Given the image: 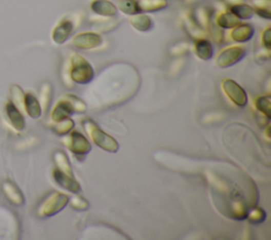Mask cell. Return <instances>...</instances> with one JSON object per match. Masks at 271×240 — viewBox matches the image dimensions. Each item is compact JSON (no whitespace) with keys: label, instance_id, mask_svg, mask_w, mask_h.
I'll return each mask as SVG.
<instances>
[{"label":"cell","instance_id":"9a60e30c","mask_svg":"<svg viewBox=\"0 0 271 240\" xmlns=\"http://www.w3.org/2000/svg\"><path fill=\"white\" fill-rule=\"evenodd\" d=\"M6 113L10 119L11 124L17 131H22L25 128V118L21 110L17 108L13 102H8L6 104Z\"/></svg>","mask_w":271,"mask_h":240},{"label":"cell","instance_id":"484cf974","mask_svg":"<svg viewBox=\"0 0 271 240\" xmlns=\"http://www.w3.org/2000/svg\"><path fill=\"white\" fill-rule=\"evenodd\" d=\"M51 97H52V86H51L49 83H44L42 85L40 99H38L43 112H46L48 110L51 103Z\"/></svg>","mask_w":271,"mask_h":240},{"label":"cell","instance_id":"d590c367","mask_svg":"<svg viewBox=\"0 0 271 240\" xmlns=\"http://www.w3.org/2000/svg\"><path fill=\"white\" fill-rule=\"evenodd\" d=\"M211 31V36H212V39H214L216 43H219V42H222L223 39V31L222 29H220L219 27L215 26L213 27V25L211 24L208 32Z\"/></svg>","mask_w":271,"mask_h":240},{"label":"cell","instance_id":"2e32d148","mask_svg":"<svg viewBox=\"0 0 271 240\" xmlns=\"http://www.w3.org/2000/svg\"><path fill=\"white\" fill-rule=\"evenodd\" d=\"M129 24L139 32H148L154 27V22L150 17L143 13H138L129 17Z\"/></svg>","mask_w":271,"mask_h":240},{"label":"cell","instance_id":"60d3db41","mask_svg":"<svg viewBox=\"0 0 271 240\" xmlns=\"http://www.w3.org/2000/svg\"><path fill=\"white\" fill-rule=\"evenodd\" d=\"M270 127H269V124H267V127H266V130H265V135H266V138L267 140L269 141L270 140Z\"/></svg>","mask_w":271,"mask_h":240},{"label":"cell","instance_id":"7402d4cb","mask_svg":"<svg viewBox=\"0 0 271 240\" xmlns=\"http://www.w3.org/2000/svg\"><path fill=\"white\" fill-rule=\"evenodd\" d=\"M53 160H54V163H55L57 169H60L61 171H63V173L67 174V175L74 177L71 164H70L69 160H68V156L66 155L65 151L55 150L53 153Z\"/></svg>","mask_w":271,"mask_h":240},{"label":"cell","instance_id":"8d00e7d4","mask_svg":"<svg viewBox=\"0 0 271 240\" xmlns=\"http://www.w3.org/2000/svg\"><path fill=\"white\" fill-rule=\"evenodd\" d=\"M184 64H185V58H183V57H180V58H178L177 61H175V62L172 64V66H171V73H172L173 75L179 73L180 69H181V68L184 66Z\"/></svg>","mask_w":271,"mask_h":240},{"label":"cell","instance_id":"e0dca14e","mask_svg":"<svg viewBox=\"0 0 271 240\" xmlns=\"http://www.w3.org/2000/svg\"><path fill=\"white\" fill-rule=\"evenodd\" d=\"M194 52L196 56L202 61L211 59L214 54L212 43L207 38L196 39L194 44Z\"/></svg>","mask_w":271,"mask_h":240},{"label":"cell","instance_id":"7c38bea8","mask_svg":"<svg viewBox=\"0 0 271 240\" xmlns=\"http://www.w3.org/2000/svg\"><path fill=\"white\" fill-rule=\"evenodd\" d=\"M91 11L105 18H112L118 14V8L109 0H92L90 3Z\"/></svg>","mask_w":271,"mask_h":240},{"label":"cell","instance_id":"1f68e13d","mask_svg":"<svg viewBox=\"0 0 271 240\" xmlns=\"http://www.w3.org/2000/svg\"><path fill=\"white\" fill-rule=\"evenodd\" d=\"M68 203L71 205L72 209L76 211H87L90 207L88 200L79 196V194H74L73 197L69 198V202Z\"/></svg>","mask_w":271,"mask_h":240},{"label":"cell","instance_id":"5b68a950","mask_svg":"<svg viewBox=\"0 0 271 240\" xmlns=\"http://www.w3.org/2000/svg\"><path fill=\"white\" fill-rule=\"evenodd\" d=\"M63 144L79 158H83L90 152L91 144L86 136L78 130H71L62 139Z\"/></svg>","mask_w":271,"mask_h":240},{"label":"cell","instance_id":"ffe728a7","mask_svg":"<svg viewBox=\"0 0 271 240\" xmlns=\"http://www.w3.org/2000/svg\"><path fill=\"white\" fill-rule=\"evenodd\" d=\"M215 23L220 29H232L240 24V19L230 11H223L217 15Z\"/></svg>","mask_w":271,"mask_h":240},{"label":"cell","instance_id":"e575fe53","mask_svg":"<svg viewBox=\"0 0 271 240\" xmlns=\"http://www.w3.org/2000/svg\"><path fill=\"white\" fill-rule=\"evenodd\" d=\"M271 29L270 27H267L263 32H262V45L264 47V49L270 51L271 48Z\"/></svg>","mask_w":271,"mask_h":240},{"label":"cell","instance_id":"cb8c5ba5","mask_svg":"<svg viewBox=\"0 0 271 240\" xmlns=\"http://www.w3.org/2000/svg\"><path fill=\"white\" fill-rule=\"evenodd\" d=\"M229 11L234 14L239 19H250L254 15L253 8L245 3L237 4L234 6H230Z\"/></svg>","mask_w":271,"mask_h":240},{"label":"cell","instance_id":"4fadbf2b","mask_svg":"<svg viewBox=\"0 0 271 240\" xmlns=\"http://www.w3.org/2000/svg\"><path fill=\"white\" fill-rule=\"evenodd\" d=\"M183 27L185 32L189 34L190 37L193 39H199V38H206L208 35V32L203 30L198 26V24L195 22L192 13H186L183 17Z\"/></svg>","mask_w":271,"mask_h":240},{"label":"cell","instance_id":"d4e9b609","mask_svg":"<svg viewBox=\"0 0 271 240\" xmlns=\"http://www.w3.org/2000/svg\"><path fill=\"white\" fill-rule=\"evenodd\" d=\"M50 128L56 134L65 135L67 133H69L74 128V121L70 117H67L59 122H52L50 124Z\"/></svg>","mask_w":271,"mask_h":240},{"label":"cell","instance_id":"d6a6232c","mask_svg":"<svg viewBox=\"0 0 271 240\" xmlns=\"http://www.w3.org/2000/svg\"><path fill=\"white\" fill-rule=\"evenodd\" d=\"M119 25L118 21H112V19H105V21H102L95 24L94 29L98 32H102V33H106L109 32L111 30H113L117 26Z\"/></svg>","mask_w":271,"mask_h":240},{"label":"cell","instance_id":"44dd1931","mask_svg":"<svg viewBox=\"0 0 271 240\" xmlns=\"http://www.w3.org/2000/svg\"><path fill=\"white\" fill-rule=\"evenodd\" d=\"M195 22L198 24L200 28L208 32L211 26V13L206 7H198L192 13Z\"/></svg>","mask_w":271,"mask_h":240},{"label":"cell","instance_id":"7a4b0ae2","mask_svg":"<svg viewBox=\"0 0 271 240\" xmlns=\"http://www.w3.org/2000/svg\"><path fill=\"white\" fill-rule=\"evenodd\" d=\"M69 74L71 81L80 85L89 84L94 78L93 67L79 53H73L69 58Z\"/></svg>","mask_w":271,"mask_h":240},{"label":"cell","instance_id":"30bf717a","mask_svg":"<svg viewBox=\"0 0 271 240\" xmlns=\"http://www.w3.org/2000/svg\"><path fill=\"white\" fill-rule=\"evenodd\" d=\"M52 175H53L54 181L61 187H63L64 190L68 191V192H70L72 194H79V193H81V190H82L81 185H80L79 181H76V179L74 177L63 173V171H61L57 168H54L53 169Z\"/></svg>","mask_w":271,"mask_h":240},{"label":"cell","instance_id":"83f0119b","mask_svg":"<svg viewBox=\"0 0 271 240\" xmlns=\"http://www.w3.org/2000/svg\"><path fill=\"white\" fill-rule=\"evenodd\" d=\"M246 219L250 222L251 225H260L266 220V213L263 209L258 208L254 205L248 209Z\"/></svg>","mask_w":271,"mask_h":240},{"label":"cell","instance_id":"f546056e","mask_svg":"<svg viewBox=\"0 0 271 240\" xmlns=\"http://www.w3.org/2000/svg\"><path fill=\"white\" fill-rule=\"evenodd\" d=\"M65 97L70 102V104H71L72 109H73V112L84 113V112L87 111L86 103H85L83 99H81L80 97H78L76 95L69 93V94H67Z\"/></svg>","mask_w":271,"mask_h":240},{"label":"cell","instance_id":"ac0fdd59","mask_svg":"<svg viewBox=\"0 0 271 240\" xmlns=\"http://www.w3.org/2000/svg\"><path fill=\"white\" fill-rule=\"evenodd\" d=\"M3 190L5 192L6 197L10 200L11 203L14 205H17V207H21L25 203V198L21 190L17 187L14 183L10 181H6L3 183Z\"/></svg>","mask_w":271,"mask_h":240},{"label":"cell","instance_id":"9c48e42d","mask_svg":"<svg viewBox=\"0 0 271 240\" xmlns=\"http://www.w3.org/2000/svg\"><path fill=\"white\" fill-rule=\"evenodd\" d=\"M75 29L74 22L70 17H64V18L55 26L52 32V39L57 45L65 44Z\"/></svg>","mask_w":271,"mask_h":240},{"label":"cell","instance_id":"74e56055","mask_svg":"<svg viewBox=\"0 0 271 240\" xmlns=\"http://www.w3.org/2000/svg\"><path fill=\"white\" fill-rule=\"evenodd\" d=\"M253 9H270V0H252Z\"/></svg>","mask_w":271,"mask_h":240},{"label":"cell","instance_id":"8fae6325","mask_svg":"<svg viewBox=\"0 0 271 240\" xmlns=\"http://www.w3.org/2000/svg\"><path fill=\"white\" fill-rule=\"evenodd\" d=\"M254 28L250 24H239L231 29L230 39L237 44L248 43L254 35Z\"/></svg>","mask_w":271,"mask_h":240},{"label":"cell","instance_id":"4316f807","mask_svg":"<svg viewBox=\"0 0 271 240\" xmlns=\"http://www.w3.org/2000/svg\"><path fill=\"white\" fill-rule=\"evenodd\" d=\"M117 8L123 14L129 16L141 13L138 6V0H119Z\"/></svg>","mask_w":271,"mask_h":240},{"label":"cell","instance_id":"d6986e66","mask_svg":"<svg viewBox=\"0 0 271 240\" xmlns=\"http://www.w3.org/2000/svg\"><path fill=\"white\" fill-rule=\"evenodd\" d=\"M24 109L32 118H38L43 113L40 101L37 99V97L35 95L31 92L25 93Z\"/></svg>","mask_w":271,"mask_h":240},{"label":"cell","instance_id":"f1b7e54d","mask_svg":"<svg viewBox=\"0 0 271 240\" xmlns=\"http://www.w3.org/2000/svg\"><path fill=\"white\" fill-rule=\"evenodd\" d=\"M254 104H256V108L262 115L270 119V116H271L270 95H262V96L257 97L256 101H254Z\"/></svg>","mask_w":271,"mask_h":240},{"label":"cell","instance_id":"ab89813d","mask_svg":"<svg viewBox=\"0 0 271 240\" xmlns=\"http://www.w3.org/2000/svg\"><path fill=\"white\" fill-rule=\"evenodd\" d=\"M224 3H226L229 6H234V5H237V4L244 3V0H224Z\"/></svg>","mask_w":271,"mask_h":240},{"label":"cell","instance_id":"ba28073f","mask_svg":"<svg viewBox=\"0 0 271 240\" xmlns=\"http://www.w3.org/2000/svg\"><path fill=\"white\" fill-rule=\"evenodd\" d=\"M103 44V37L96 32L79 33L72 38V45L80 50H93Z\"/></svg>","mask_w":271,"mask_h":240},{"label":"cell","instance_id":"836d02e7","mask_svg":"<svg viewBox=\"0 0 271 240\" xmlns=\"http://www.w3.org/2000/svg\"><path fill=\"white\" fill-rule=\"evenodd\" d=\"M188 51H189V44L181 42L169 49V53H171L173 56L179 57V56L184 55L185 53H188Z\"/></svg>","mask_w":271,"mask_h":240},{"label":"cell","instance_id":"8992f818","mask_svg":"<svg viewBox=\"0 0 271 240\" xmlns=\"http://www.w3.org/2000/svg\"><path fill=\"white\" fill-rule=\"evenodd\" d=\"M247 54V50L243 46H230L218 53L215 64L219 68H229L240 63Z\"/></svg>","mask_w":271,"mask_h":240},{"label":"cell","instance_id":"f35d334b","mask_svg":"<svg viewBox=\"0 0 271 240\" xmlns=\"http://www.w3.org/2000/svg\"><path fill=\"white\" fill-rule=\"evenodd\" d=\"M253 11L257 15H259L261 18L268 19V21L271 18L270 9H253Z\"/></svg>","mask_w":271,"mask_h":240},{"label":"cell","instance_id":"603a6c76","mask_svg":"<svg viewBox=\"0 0 271 240\" xmlns=\"http://www.w3.org/2000/svg\"><path fill=\"white\" fill-rule=\"evenodd\" d=\"M140 12L151 13L164 10L168 6L167 0H138Z\"/></svg>","mask_w":271,"mask_h":240},{"label":"cell","instance_id":"277c9868","mask_svg":"<svg viewBox=\"0 0 271 240\" xmlns=\"http://www.w3.org/2000/svg\"><path fill=\"white\" fill-rule=\"evenodd\" d=\"M69 202V197L63 193L53 192L49 194L38 205L37 216L41 218L52 217L63 211Z\"/></svg>","mask_w":271,"mask_h":240},{"label":"cell","instance_id":"5bb4252c","mask_svg":"<svg viewBox=\"0 0 271 240\" xmlns=\"http://www.w3.org/2000/svg\"><path fill=\"white\" fill-rule=\"evenodd\" d=\"M72 113L73 109L70 102L66 97H63L56 103L52 112H51V119H52V122H59L64 118L70 117Z\"/></svg>","mask_w":271,"mask_h":240},{"label":"cell","instance_id":"52a82bcc","mask_svg":"<svg viewBox=\"0 0 271 240\" xmlns=\"http://www.w3.org/2000/svg\"><path fill=\"white\" fill-rule=\"evenodd\" d=\"M222 89L227 97L237 107H245L248 103V96L246 91L231 78H226L222 82Z\"/></svg>","mask_w":271,"mask_h":240},{"label":"cell","instance_id":"3957f363","mask_svg":"<svg viewBox=\"0 0 271 240\" xmlns=\"http://www.w3.org/2000/svg\"><path fill=\"white\" fill-rule=\"evenodd\" d=\"M83 127L88 134L91 141L101 149H103L107 152H117L120 148L118 142L112 138L111 135L106 133L104 130H102L90 118L83 119Z\"/></svg>","mask_w":271,"mask_h":240},{"label":"cell","instance_id":"4dcf8cb0","mask_svg":"<svg viewBox=\"0 0 271 240\" xmlns=\"http://www.w3.org/2000/svg\"><path fill=\"white\" fill-rule=\"evenodd\" d=\"M11 93L13 97V103L14 105L21 109H24V99H25V93L23 89L20 87L18 85H13L11 88ZM25 110V109H24Z\"/></svg>","mask_w":271,"mask_h":240},{"label":"cell","instance_id":"6da1fadb","mask_svg":"<svg viewBox=\"0 0 271 240\" xmlns=\"http://www.w3.org/2000/svg\"><path fill=\"white\" fill-rule=\"evenodd\" d=\"M205 177L208 180L212 202L216 210L233 220L246 219L248 209L254 207L257 200L245 193L240 184L214 169L207 168Z\"/></svg>","mask_w":271,"mask_h":240}]
</instances>
